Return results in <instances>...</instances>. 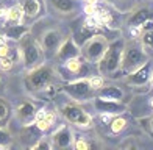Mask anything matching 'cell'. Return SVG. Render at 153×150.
<instances>
[{
	"instance_id": "cell-1",
	"label": "cell",
	"mask_w": 153,
	"mask_h": 150,
	"mask_svg": "<svg viewBox=\"0 0 153 150\" xmlns=\"http://www.w3.org/2000/svg\"><path fill=\"white\" fill-rule=\"evenodd\" d=\"M59 80V75L56 71V66L50 64V61H44L33 69L27 71V75L24 78V85L27 91L33 95L39 97H50L56 92V81Z\"/></svg>"
},
{
	"instance_id": "cell-2",
	"label": "cell",
	"mask_w": 153,
	"mask_h": 150,
	"mask_svg": "<svg viewBox=\"0 0 153 150\" xmlns=\"http://www.w3.org/2000/svg\"><path fill=\"white\" fill-rule=\"evenodd\" d=\"M17 45V53H19V61L24 64L27 71L33 69L45 61L44 50L41 47L39 41L31 31H27L25 35L20 36V39L16 42Z\"/></svg>"
},
{
	"instance_id": "cell-3",
	"label": "cell",
	"mask_w": 153,
	"mask_h": 150,
	"mask_svg": "<svg viewBox=\"0 0 153 150\" xmlns=\"http://www.w3.org/2000/svg\"><path fill=\"white\" fill-rule=\"evenodd\" d=\"M125 47V41L119 36L114 38L113 41H109L108 49L105 50L103 56L100 58V61L97 63L95 69L97 74H100L102 77H113L114 74H117L120 66V59H122V52Z\"/></svg>"
},
{
	"instance_id": "cell-4",
	"label": "cell",
	"mask_w": 153,
	"mask_h": 150,
	"mask_svg": "<svg viewBox=\"0 0 153 150\" xmlns=\"http://www.w3.org/2000/svg\"><path fill=\"white\" fill-rule=\"evenodd\" d=\"M33 33V31H31ZM71 35L69 31H66L62 27H56V25H48V27H44V28H41L36 39L39 41L41 47H42L44 50V55H45V61H50L53 59L55 53L58 52L59 45L64 42V39Z\"/></svg>"
},
{
	"instance_id": "cell-5",
	"label": "cell",
	"mask_w": 153,
	"mask_h": 150,
	"mask_svg": "<svg viewBox=\"0 0 153 150\" xmlns=\"http://www.w3.org/2000/svg\"><path fill=\"white\" fill-rule=\"evenodd\" d=\"M147 59H149V53L137 39L125 41V47L122 52V59H120V66L117 74L120 72L123 75H127L130 72H133L134 69H137L139 66H142Z\"/></svg>"
},
{
	"instance_id": "cell-6",
	"label": "cell",
	"mask_w": 153,
	"mask_h": 150,
	"mask_svg": "<svg viewBox=\"0 0 153 150\" xmlns=\"http://www.w3.org/2000/svg\"><path fill=\"white\" fill-rule=\"evenodd\" d=\"M109 36L105 33H95L91 38H88L85 42L80 45V55L81 58L88 61L89 64L97 66V63L100 61V58L103 56L105 50L108 49L109 44Z\"/></svg>"
},
{
	"instance_id": "cell-7",
	"label": "cell",
	"mask_w": 153,
	"mask_h": 150,
	"mask_svg": "<svg viewBox=\"0 0 153 150\" xmlns=\"http://www.w3.org/2000/svg\"><path fill=\"white\" fill-rule=\"evenodd\" d=\"M61 91L71 100L78 102V103H81V102H89L97 94V91L92 88L91 81H89V77H81V78L66 81L61 86Z\"/></svg>"
},
{
	"instance_id": "cell-8",
	"label": "cell",
	"mask_w": 153,
	"mask_h": 150,
	"mask_svg": "<svg viewBox=\"0 0 153 150\" xmlns=\"http://www.w3.org/2000/svg\"><path fill=\"white\" fill-rule=\"evenodd\" d=\"M59 114L62 116L69 125L83 128V130H88L89 127L92 125V116L89 114L85 108H83L78 102H69L59 106Z\"/></svg>"
},
{
	"instance_id": "cell-9",
	"label": "cell",
	"mask_w": 153,
	"mask_h": 150,
	"mask_svg": "<svg viewBox=\"0 0 153 150\" xmlns=\"http://www.w3.org/2000/svg\"><path fill=\"white\" fill-rule=\"evenodd\" d=\"M88 66H92V64H89L88 61H85L80 55V56L67 59L64 63L56 64V71H58V75H59L61 80L71 81V80H75V78L89 77Z\"/></svg>"
},
{
	"instance_id": "cell-10",
	"label": "cell",
	"mask_w": 153,
	"mask_h": 150,
	"mask_svg": "<svg viewBox=\"0 0 153 150\" xmlns=\"http://www.w3.org/2000/svg\"><path fill=\"white\" fill-rule=\"evenodd\" d=\"M45 6L61 17H76L85 10L83 0H45Z\"/></svg>"
},
{
	"instance_id": "cell-11",
	"label": "cell",
	"mask_w": 153,
	"mask_h": 150,
	"mask_svg": "<svg viewBox=\"0 0 153 150\" xmlns=\"http://www.w3.org/2000/svg\"><path fill=\"white\" fill-rule=\"evenodd\" d=\"M24 11V22L30 25L31 22H38L45 16V0H17Z\"/></svg>"
},
{
	"instance_id": "cell-12",
	"label": "cell",
	"mask_w": 153,
	"mask_h": 150,
	"mask_svg": "<svg viewBox=\"0 0 153 150\" xmlns=\"http://www.w3.org/2000/svg\"><path fill=\"white\" fill-rule=\"evenodd\" d=\"M152 74H153V59L149 58L137 69L123 75V83L128 86H145L147 83H150Z\"/></svg>"
},
{
	"instance_id": "cell-13",
	"label": "cell",
	"mask_w": 153,
	"mask_h": 150,
	"mask_svg": "<svg viewBox=\"0 0 153 150\" xmlns=\"http://www.w3.org/2000/svg\"><path fill=\"white\" fill-rule=\"evenodd\" d=\"M38 110H39V106L34 103V102H31V100H22L14 108L11 117L14 119L20 127L30 125V124H34V117H36Z\"/></svg>"
},
{
	"instance_id": "cell-14",
	"label": "cell",
	"mask_w": 153,
	"mask_h": 150,
	"mask_svg": "<svg viewBox=\"0 0 153 150\" xmlns=\"http://www.w3.org/2000/svg\"><path fill=\"white\" fill-rule=\"evenodd\" d=\"M74 130L69 124L56 125L48 136L52 142V149H71L74 146Z\"/></svg>"
},
{
	"instance_id": "cell-15",
	"label": "cell",
	"mask_w": 153,
	"mask_h": 150,
	"mask_svg": "<svg viewBox=\"0 0 153 150\" xmlns=\"http://www.w3.org/2000/svg\"><path fill=\"white\" fill-rule=\"evenodd\" d=\"M56 119H58V114L56 110H53L52 106H42L39 108L38 113H36V117H34V125H36L41 131L48 133L52 131L55 127H56Z\"/></svg>"
},
{
	"instance_id": "cell-16",
	"label": "cell",
	"mask_w": 153,
	"mask_h": 150,
	"mask_svg": "<svg viewBox=\"0 0 153 150\" xmlns=\"http://www.w3.org/2000/svg\"><path fill=\"white\" fill-rule=\"evenodd\" d=\"M89 102L97 111V114H122L127 111V105L123 102H113V100H105L99 97H94Z\"/></svg>"
},
{
	"instance_id": "cell-17",
	"label": "cell",
	"mask_w": 153,
	"mask_h": 150,
	"mask_svg": "<svg viewBox=\"0 0 153 150\" xmlns=\"http://www.w3.org/2000/svg\"><path fill=\"white\" fill-rule=\"evenodd\" d=\"M44 134H45V133H44V131H41L34 124H30V125L20 127V130L17 131L16 139L20 142V146L31 149V147L36 144V142H38L41 138H42Z\"/></svg>"
},
{
	"instance_id": "cell-18",
	"label": "cell",
	"mask_w": 153,
	"mask_h": 150,
	"mask_svg": "<svg viewBox=\"0 0 153 150\" xmlns=\"http://www.w3.org/2000/svg\"><path fill=\"white\" fill-rule=\"evenodd\" d=\"M75 56H80V45L74 41L72 35H69L64 39V42L59 45V49L55 53L53 59L56 61V64H59V63H64V61L75 58Z\"/></svg>"
},
{
	"instance_id": "cell-19",
	"label": "cell",
	"mask_w": 153,
	"mask_h": 150,
	"mask_svg": "<svg viewBox=\"0 0 153 150\" xmlns=\"http://www.w3.org/2000/svg\"><path fill=\"white\" fill-rule=\"evenodd\" d=\"M147 20H153V11L150 8H147V6H142V8H136L130 13L125 25L128 28L130 27H139V25L145 24Z\"/></svg>"
},
{
	"instance_id": "cell-20",
	"label": "cell",
	"mask_w": 153,
	"mask_h": 150,
	"mask_svg": "<svg viewBox=\"0 0 153 150\" xmlns=\"http://www.w3.org/2000/svg\"><path fill=\"white\" fill-rule=\"evenodd\" d=\"M95 97L99 99H105V100H113V102H123L125 92L122 88L116 86V85H103L99 91H97Z\"/></svg>"
},
{
	"instance_id": "cell-21",
	"label": "cell",
	"mask_w": 153,
	"mask_h": 150,
	"mask_svg": "<svg viewBox=\"0 0 153 150\" xmlns=\"http://www.w3.org/2000/svg\"><path fill=\"white\" fill-rule=\"evenodd\" d=\"M2 35L13 41V42H17L20 39V36L25 35L27 31H30V25H25V24H20V25H3V28H0Z\"/></svg>"
},
{
	"instance_id": "cell-22",
	"label": "cell",
	"mask_w": 153,
	"mask_h": 150,
	"mask_svg": "<svg viewBox=\"0 0 153 150\" xmlns=\"http://www.w3.org/2000/svg\"><path fill=\"white\" fill-rule=\"evenodd\" d=\"M20 24H25L24 22V11L20 8V5L16 3L6 8L5 13V17H3V25H20Z\"/></svg>"
},
{
	"instance_id": "cell-23",
	"label": "cell",
	"mask_w": 153,
	"mask_h": 150,
	"mask_svg": "<svg viewBox=\"0 0 153 150\" xmlns=\"http://www.w3.org/2000/svg\"><path fill=\"white\" fill-rule=\"evenodd\" d=\"M137 41L142 44L145 50L153 49V20H147L145 24L141 25V31H139Z\"/></svg>"
},
{
	"instance_id": "cell-24",
	"label": "cell",
	"mask_w": 153,
	"mask_h": 150,
	"mask_svg": "<svg viewBox=\"0 0 153 150\" xmlns=\"http://www.w3.org/2000/svg\"><path fill=\"white\" fill-rule=\"evenodd\" d=\"M100 144L97 142V136L94 138L92 134H78L74 136V146L76 150H89L94 147H99Z\"/></svg>"
},
{
	"instance_id": "cell-25",
	"label": "cell",
	"mask_w": 153,
	"mask_h": 150,
	"mask_svg": "<svg viewBox=\"0 0 153 150\" xmlns=\"http://www.w3.org/2000/svg\"><path fill=\"white\" fill-rule=\"evenodd\" d=\"M108 128H109V133L111 134H120L125 128L128 127V122H127V117L123 116V113L122 114H116V116H113L109 120H108Z\"/></svg>"
},
{
	"instance_id": "cell-26",
	"label": "cell",
	"mask_w": 153,
	"mask_h": 150,
	"mask_svg": "<svg viewBox=\"0 0 153 150\" xmlns=\"http://www.w3.org/2000/svg\"><path fill=\"white\" fill-rule=\"evenodd\" d=\"M11 114H13L11 105L5 99L0 97V127L8 125V122L11 120Z\"/></svg>"
},
{
	"instance_id": "cell-27",
	"label": "cell",
	"mask_w": 153,
	"mask_h": 150,
	"mask_svg": "<svg viewBox=\"0 0 153 150\" xmlns=\"http://www.w3.org/2000/svg\"><path fill=\"white\" fill-rule=\"evenodd\" d=\"M13 139L14 136L6 127H0V149H8L13 146Z\"/></svg>"
},
{
	"instance_id": "cell-28",
	"label": "cell",
	"mask_w": 153,
	"mask_h": 150,
	"mask_svg": "<svg viewBox=\"0 0 153 150\" xmlns=\"http://www.w3.org/2000/svg\"><path fill=\"white\" fill-rule=\"evenodd\" d=\"M139 124L142 125V128L145 130V133L153 138V113L144 116L142 119H139Z\"/></svg>"
},
{
	"instance_id": "cell-29",
	"label": "cell",
	"mask_w": 153,
	"mask_h": 150,
	"mask_svg": "<svg viewBox=\"0 0 153 150\" xmlns=\"http://www.w3.org/2000/svg\"><path fill=\"white\" fill-rule=\"evenodd\" d=\"M14 64H16V61L13 58H8V56L0 58V71L2 72H10L14 67Z\"/></svg>"
},
{
	"instance_id": "cell-30",
	"label": "cell",
	"mask_w": 153,
	"mask_h": 150,
	"mask_svg": "<svg viewBox=\"0 0 153 150\" xmlns=\"http://www.w3.org/2000/svg\"><path fill=\"white\" fill-rule=\"evenodd\" d=\"M31 149H47V150H50L52 149V142H50V138H48V136H42V138H41L36 144H34Z\"/></svg>"
},
{
	"instance_id": "cell-31",
	"label": "cell",
	"mask_w": 153,
	"mask_h": 150,
	"mask_svg": "<svg viewBox=\"0 0 153 150\" xmlns=\"http://www.w3.org/2000/svg\"><path fill=\"white\" fill-rule=\"evenodd\" d=\"M109 2L114 6H117L119 10H127L130 6V3H131V0H109Z\"/></svg>"
},
{
	"instance_id": "cell-32",
	"label": "cell",
	"mask_w": 153,
	"mask_h": 150,
	"mask_svg": "<svg viewBox=\"0 0 153 150\" xmlns=\"http://www.w3.org/2000/svg\"><path fill=\"white\" fill-rule=\"evenodd\" d=\"M150 85L153 86V74H152V78H150Z\"/></svg>"
},
{
	"instance_id": "cell-33",
	"label": "cell",
	"mask_w": 153,
	"mask_h": 150,
	"mask_svg": "<svg viewBox=\"0 0 153 150\" xmlns=\"http://www.w3.org/2000/svg\"><path fill=\"white\" fill-rule=\"evenodd\" d=\"M0 86H2V75H0Z\"/></svg>"
},
{
	"instance_id": "cell-34",
	"label": "cell",
	"mask_w": 153,
	"mask_h": 150,
	"mask_svg": "<svg viewBox=\"0 0 153 150\" xmlns=\"http://www.w3.org/2000/svg\"><path fill=\"white\" fill-rule=\"evenodd\" d=\"M0 35H2V31H0Z\"/></svg>"
}]
</instances>
